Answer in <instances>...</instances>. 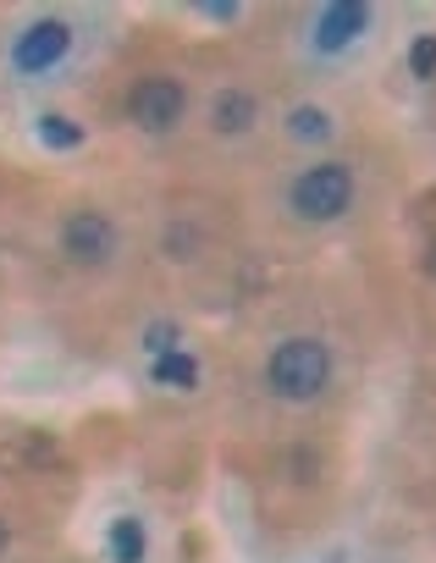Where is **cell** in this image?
Returning a JSON list of instances; mask_svg holds the SVG:
<instances>
[{"label": "cell", "instance_id": "cell-12", "mask_svg": "<svg viewBox=\"0 0 436 563\" xmlns=\"http://www.w3.org/2000/svg\"><path fill=\"white\" fill-rule=\"evenodd\" d=\"M182 349V332H177V321H155V327H144V354L149 360H160V354H177Z\"/></svg>", "mask_w": 436, "mask_h": 563}, {"label": "cell", "instance_id": "cell-2", "mask_svg": "<svg viewBox=\"0 0 436 563\" xmlns=\"http://www.w3.org/2000/svg\"><path fill=\"white\" fill-rule=\"evenodd\" d=\"M288 205H293V216H304V221H337V216L354 205V172L337 166V161L310 166V172L293 177Z\"/></svg>", "mask_w": 436, "mask_h": 563}, {"label": "cell", "instance_id": "cell-17", "mask_svg": "<svg viewBox=\"0 0 436 563\" xmlns=\"http://www.w3.org/2000/svg\"><path fill=\"white\" fill-rule=\"evenodd\" d=\"M332 563H343V558H332Z\"/></svg>", "mask_w": 436, "mask_h": 563}, {"label": "cell", "instance_id": "cell-4", "mask_svg": "<svg viewBox=\"0 0 436 563\" xmlns=\"http://www.w3.org/2000/svg\"><path fill=\"white\" fill-rule=\"evenodd\" d=\"M62 254H67L72 265H105V260L116 254V227H111L100 210H78V216H67V227H62Z\"/></svg>", "mask_w": 436, "mask_h": 563}, {"label": "cell", "instance_id": "cell-15", "mask_svg": "<svg viewBox=\"0 0 436 563\" xmlns=\"http://www.w3.org/2000/svg\"><path fill=\"white\" fill-rule=\"evenodd\" d=\"M425 271H431V276H436V243H431V254H425Z\"/></svg>", "mask_w": 436, "mask_h": 563}, {"label": "cell", "instance_id": "cell-6", "mask_svg": "<svg viewBox=\"0 0 436 563\" xmlns=\"http://www.w3.org/2000/svg\"><path fill=\"white\" fill-rule=\"evenodd\" d=\"M365 29H370V7H359V0H337V7H326L321 23H315V45L332 56V51L354 45Z\"/></svg>", "mask_w": 436, "mask_h": 563}, {"label": "cell", "instance_id": "cell-14", "mask_svg": "<svg viewBox=\"0 0 436 563\" xmlns=\"http://www.w3.org/2000/svg\"><path fill=\"white\" fill-rule=\"evenodd\" d=\"M204 18H215V23H233V18H238V7H204Z\"/></svg>", "mask_w": 436, "mask_h": 563}, {"label": "cell", "instance_id": "cell-9", "mask_svg": "<svg viewBox=\"0 0 436 563\" xmlns=\"http://www.w3.org/2000/svg\"><path fill=\"white\" fill-rule=\"evenodd\" d=\"M149 382L155 387H177V393H193L199 387V365H193V354H160V360H149Z\"/></svg>", "mask_w": 436, "mask_h": 563}, {"label": "cell", "instance_id": "cell-5", "mask_svg": "<svg viewBox=\"0 0 436 563\" xmlns=\"http://www.w3.org/2000/svg\"><path fill=\"white\" fill-rule=\"evenodd\" d=\"M67 45H72V29L67 23H56V18H45V23H34V29H23V40L12 45V67L18 73H51L62 56H67Z\"/></svg>", "mask_w": 436, "mask_h": 563}, {"label": "cell", "instance_id": "cell-11", "mask_svg": "<svg viewBox=\"0 0 436 563\" xmlns=\"http://www.w3.org/2000/svg\"><path fill=\"white\" fill-rule=\"evenodd\" d=\"M40 139H45L51 150H78V144H83V128H78L72 117H62V111H45V117H40Z\"/></svg>", "mask_w": 436, "mask_h": 563}, {"label": "cell", "instance_id": "cell-10", "mask_svg": "<svg viewBox=\"0 0 436 563\" xmlns=\"http://www.w3.org/2000/svg\"><path fill=\"white\" fill-rule=\"evenodd\" d=\"M288 133H293L299 144H321V139H332V117H326L321 106H299V111L288 117Z\"/></svg>", "mask_w": 436, "mask_h": 563}, {"label": "cell", "instance_id": "cell-7", "mask_svg": "<svg viewBox=\"0 0 436 563\" xmlns=\"http://www.w3.org/2000/svg\"><path fill=\"white\" fill-rule=\"evenodd\" d=\"M210 122H215V133L238 139V133H249V128L260 122V100H255V95H244V89H227L222 100L210 106Z\"/></svg>", "mask_w": 436, "mask_h": 563}, {"label": "cell", "instance_id": "cell-1", "mask_svg": "<svg viewBox=\"0 0 436 563\" xmlns=\"http://www.w3.org/2000/svg\"><path fill=\"white\" fill-rule=\"evenodd\" d=\"M266 382H271V393L288 398V404L321 398L326 382H332V354H326V343H315V338H288V343L271 354Z\"/></svg>", "mask_w": 436, "mask_h": 563}, {"label": "cell", "instance_id": "cell-8", "mask_svg": "<svg viewBox=\"0 0 436 563\" xmlns=\"http://www.w3.org/2000/svg\"><path fill=\"white\" fill-rule=\"evenodd\" d=\"M144 552H149L144 519H133V514L111 519V563H144Z\"/></svg>", "mask_w": 436, "mask_h": 563}, {"label": "cell", "instance_id": "cell-3", "mask_svg": "<svg viewBox=\"0 0 436 563\" xmlns=\"http://www.w3.org/2000/svg\"><path fill=\"white\" fill-rule=\"evenodd\" d=\"M188 111V95L177 78H144L133 95H127V117L144 128V133H171Z\"/></svg>", "mask_w": 436, "mask_h": 563}, {"label": "cell", "instance_id": "cell-13", "mask_svg": "<svg viewBox=\"0 0 436 563\" xmlns=\"http://www.w3.org/2000/svg\"><path fill=\"white\" fill-rule=\"evenodd\" d=\"M409 73H414V78H436V34H420V40H414Z\"/></svg>", "mask_w": 436, "mask_h": 563}, {"label": "cell", "instance_id": "cell-16", "mask_svg": "<svg viewBox=\"0 0 436 563\" xmlns=\"http://www.w3.org/2000/svg\"><path fill=\"white\" fill-rule=\"evenodd\" d=\"M0 547H7V525H0Z\"/></svg>", "mask_w": 436, "mask_h": 563}]
</instances>
